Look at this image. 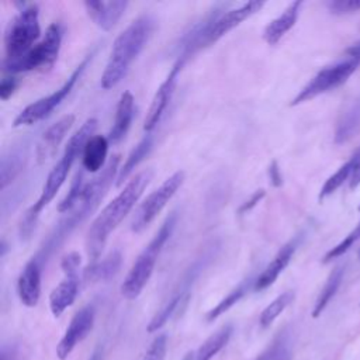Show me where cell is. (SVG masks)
I'll use <instances>...</instances> for the list:
<instances>
[{
    "label": "cell",
    "instance_id": "6da1fadb",
    "mask_svg": "<svg viewBox=\"0 0 360 360\" xmlns=\"http://www.w3.org/2000/svg\"><path fill=\"white\" fill-rule=\"evenodd\" d=\"M120 160L121 156L118 153L112 155L107 162L105 167L94 179L84 184V188L76 205L69 212H66L68 215L62 218L58 222V225H55L53 231L48 235V238L38 249L37 255L34 256L42 266L53 255V252L58 250L59 246L69 238L75 228L80 225L84 219H87L91 215V212L98 207L112 181L117 180Z\"/></svg>",
    "mask_w": 360,
    "mask_h": 360
},
{
    "label": "cell",
    "instance_id": "7a4b0ae2",
    "mask_svg": "<svg viewBox=\"0 0 360 360\" xmlns=\"http://www.w3.org/2000/svg\"><path fill=\"white\" fill-rule=\"evenodd\" d=\"M152 177V169H145L136 173L118 193V195L114 197L94 218L86 235V252L91 262H96L100 257L110 233L134 208Z\"/></svg>",
    "mask_w": 360,
    "mask_h": 360
},
{
    "label": "cell",
    "instance_id": "3957f363",
    "mask_svg": "<svg viewBox=\"0 0 360 360\" xmlns=\"http://www.w3.org/2000/svg\"><path fill=\"white\" fill-rule=\"evenodd\" d=\"M96 128H97V120L96 118H87L83 122V125L70 136V139L68 141V145L65 146V150H63L60 159L58 160V163L49 172L38 200L30 207V210L25 212V215L21 221V225H20L21 238H30L31 236V233L35 228L37 219L39 217V212L53 200V197L59 191V188L62 187V184L65 183V180L68 177V173H69L73 162L83 152V148H84L86 142L93 136Z\"/></svg>",
    "mask_w": 360,
    "mask_h": 360
},
{
    "label": "cell",
    "instance_id": "277c9868",
    "mask_svg": "<svg viewBox=\"0 0 360 360\" xmlns=\"http://www.w3.org/2000/svg\"><path fill=\"white\" fill-rule=\"evenodd\" d=\"M155 27V18L149 14H143L135 18L122 32L118 34L112 44L105 69L101 75L100 83L103 89H112L121 82L132 62L146 46Z\"/></svg>",
    "mask_w": 360,
    "mask_h": 360
},
{
    "label": "cell",
    "instance_id": "5b68a950",
    "mask_svg": "<svg viewBox=\"0 0 360 360\" xmlns=\"http://www.w3.org/2000/svg\"><path fill=\"white\" fill-rule=\"evenodd\" d=\"M176 221L177 214L172 212L131 266L127 277L121 284V294L127 300H135L148 284L153 273L155 264L158 262V257L176 226Z\"/></svg>",
    "mask_w": 360,
    "mask_h": 360
},
{
    "label": "cell",
    "instance_id": "8992f818",
    "mask_svg": "<svg viewBox=\"0 0 360 360\" xmlns=\"http://www.w3.org/2000/svg\"><path fill=\"white\" fill-rule=\"evenodd\" d=\"M41 35L39 7L37 3L25 4L10 21L4 34L6 58L3 63H11L28 53Z\"/></svg>",
    "mask_w": 360,
    "mask_h": 360
},
{
    "label": "cell",
    "instance_id": "52a82bcc",
    "mask_svg": "<svg viewBox=\"0 0 360 360\" xmlns=\"http://www.w3.org/2000/svg\"><path fill=\"white\" fill-rule=\"evenodd\" d=\"M63 38V28L59 22H52L46 31L44 38L32 46V49L25 53L21 59L11 62V63H3V68L8 73H21V72H30L34 69H46L51 68L55 60L58 59L60 45Z\"/></svg>",
    "mask_w": 360,
    "mask_h": 360
},
{
    "label": "cell",
    "instance_id": "ba28073f",
    "mask_svg": "<svg viewBox=\"0 0 360 360\" xmlns=\"http://www.w3.org/2000/svg\"><path fill=\"white\" fill-rule=\"evenodd\" d=\"M94 56V52H90L89 55H86L83 58V60L76 66V69L70 73V76L66 79V82L53 93L48 94L46 97L38 98L37 101L31 103L30 105H27L14 120V127H21V125H31L35 124L41 120H44L45 117H48L72 91V89L75 87L76 82L80 79L82 73L84 72V69L87 68V65L90 63L91 58Z\"/></svg>",
    "mask_w": 360,
    "mask_h": 360
},
{
    "label": "cell",
    "instance_id": "9c48e42d",
    "mask_svg": "<svg viewBox=\"0 0 360 360\" xmlns=\"http://www.w3.org/2000/svg\"><path fill=\"white\" fill-rule=\"evenodd\" d=\"M360 65L359 60L354 59H345L338 63L329 65L321 69L291 100L290 105H298L301 103L309 101L319 94L330 91L339 86H342L357 69Z\"/></svg>",
    "mask_w": 360,
    "mask_h": 360
},
{
    "label": "cell",
    "instance_id": "30bf717a",
    "mask_svg": "<svg viewBox=\"0 0 360 360\" xmlns=\"http://www.w3.org/2000/svg\"><path fill=\"white\" fill-rule=\"evenodd\" d=\"M184 181V172L179 170L167 177L158 188H155L136 208L131 219V231L142 232L165 208V205L172 200L176 191Z\"/></svg>",
    "mask_w": 360,
    "mask_h": 360
},
{
    "label": "cell",
    "instance_id": "8fae6325",
    "mask_svg": "<svg viewBox=\"0 0 360 360\" xmlns=\"http://www.w3.org/2000/svg\"><path fill=\"white\" fill-rule=\"evenodd\" d=\"M80 255L77 252H70L63 256L60 262V269L65 274L63 280L51 291L49 294V309L53 316H60L66 308H69L79 292V270Z\"/></svg>",
    "mask_w": 360,
    "mask_h": 360
},
{
    "label": "cell",
    "instance_id": "7c38bea8",
    "mask_svg": "<svg viewBox=\"0 0 360 360\" xmlns=\"http://www.w3.org/2000/svg\"><path fill=\"white\" fill-rule=\"evenodd\" d=\"M94 316L96 312L93 305H86L73 315L69 326L66 328L62 339L56 346V356L59 360L68 359L76 345L89 335L94 325Z\"/></svg>",
    "mask_w": 360,
    "mask_h": 360
},
{
    "label": "cell",
    "instance_id": "4fadbf2b",
    "mask_svg": "<svg viewBox=\"0 0 360 360\" xmlns=\"http://www.w3.org/2000/svg\"><path fill=\"white\" fill-rule=\"evenodd\" d=\"M186 62H183L181 59H177L174 62V65L172 66L170 72L167 73L166 79L160 83V86L158 87L153 98H152V103L149 105V110H148V114L145 117V122H143V129L146 132H150L152 129L156 128V125L159 124L160 118L163 117L167 105H169V101L174 93V89H176V84H177V77H179V73L183 68Z\"/></svg>",
    "mask_w": 360,
    "mask_h": 360
},
{
    "label": "cell",
    "instance_id": "5bb4252c",
    "mask_svg": "<svg viewBox=\"0 0 360 360\" xmlns=\"http://www.w3.org/2000/svg\"><path fill=\"white\" fill-rule=\"evenodd\" d=\"M264 6V1L252 0L248 3H243L242 6L236 8H231L228 11H224L217 20L212 22L211 28L208 30L205 39H204V48L211 45L212 42L218 41L221 37L228 34L231 30L238 27L242 21L257 13Z\"/></svg>",
    "mask_w": 360,
    "mask_h": 360
},
{
    "label": "cell",
    "instance_id": "9a60e30c",
    "mask_svg": "<svg viewBox=\"0 0 360 360\" xmlns=\"http://www.w3.org/2000/svg\"><path fill=\"white\" fill-rule=\"evenodd\" d=\"M75 122L73 114H66L60 117L56 122H53L39 138L37 148H35V156L38 163H44L45 160L55 156L59 145L65 139L66 134L72 128Z\"/></svg>",
    "mask_w": 360,
    "mask_h": 360
},
{
    "label": "cell",
    "instance_id": "2e32d148",
    "mask_svg": "<svg viewBox=\"0 0 360 360\" xmlns=\"http://www.w3.org/2000/svg\"><path fill=\"white\" fill-rule=\"evenodd\" d=\"M41 271L42 264L32 257L24 266L17 280V292L20 301L25 307H35L41 297Z\"/></svg>",
    "mask_w": 360,
    "mask_h": 360
},
{
    "label": "cell",
    "instance_id": "e0dca14e",
    "mask_svg": "<svg viewBox=\"0 0 360 360\" xmlns=\"http://www.w3.org/2000/svg\"><path fill=\"white\" fill-rule=\"evenodd\" d=\"M128 7V1L115 0V1H103L91 0L84 1V8L91 21L101 30L110 31L115 27L118 20L122 17Z\"/></svg>",
    "mask_w": 360,
    "mask_h": 360
},
{
    "label": "cell",
    "instance_id": "ac0fdd59",
    "mask_svg": "<svg viewBox=\"0 0 360 360\" xmlns=\"http://www.w3.org/2000/svg\"><path fill=\"white\" fill-rule=\"evenodd\" d=\"M297 246H298V238H294L280 248V250L276 253V256L271 259V262L255 278V284H253L255 291H263V290L269 288L278 278V276L290 264Z\"/></svg>",
    "mask_w": 360,
    "mask_h": 360
},
{
    "label": "cell",
    "instance_id": "d6986e66",
    "mask_svg": "<svg viewBox=\"0 0 360 360\" xmlns=\"http://www.w3.org/2000/svg\"><path fill=\"white\" fill-rule=\"evenodd\" d=\"M134 107H135L134 96L129 90H125L118 100L114 122H112V127L107 136L111 143H118L127 135V132L131 127V122H132Z\"/></svg>",
    "mask_w": 360,
    "mask_h": 360
},
{
    "label": "cell",
    "instance_id": "ffe728a7",
    "mask_svg": "<svg viewBox=\"0 0 360 360\" xmlns=\"http://www.w3.org/2000/svg\"><path fill=\"white\" fill-rule=\"evenodd\" d=\"M301 6V0L292 1L278 17L266 25L263 30V38L269 45H276L295 25Z\"/></svg>",
    "mask_w": 360,
    "mask_h": 360
},
{
    "label": "cell",
    "instance_id": "44dd1931",
    "mask_svg": "<svg viewBox=\"0 0 360 360\" xmlns=\"http://www.w3.org/2000/svg\"><path fill=\"white\" fill-rule=\"evenodd\" d=\"M110 141L104 135H93L82 152V165L90 173H97L105 167Z\"/></svg>",
    "mask_w": 360,
    "mask_h": 360
},
{
    "label": "cell",
    "instance_id": "7402d4cb",
    "mask_svg": "<svg viewBox=\"0 0 360 360\" xmlns=\"http://www.w3.org/2000/svg\"><path fill=\"white\" fill-rule=\"evenodd\" d=\"M122 263V255L120 250L110 252L104 259L91 262L83 270V280L87 283H98L105 281L114 277Z\"/></svg>",
    "mask_w": 360,
    "mask_h": 360
},
{
    "label": "cell",
    "instance_id": "603a6c76",
    "mask_svg": "<svg viewBox=\"0 0 360 360\" xmlns=\"http://www.w3.org/2000/svg\"><path fill=\"white\" fill-rule=\"evenodd\" d=\"M152 145H153L152 135L150 134L143 135V138L129 152L124 165L120 167L118 176H117V180H115V186H121L131 176V173L135 170V167L149 155V152L152 150Z\"/></svg>",
    "mask_w": 360,
    "mask_h": 360
},
{
    "label": "cell",
    "instance_id": "cb8c5ba5",
    "mask_svg": "<svg viewBox=\"0 0 360 360\" xmlns=\"http://www.w3.org/2000/svg\"><path fill=\"white\" fill-rule=\"evenodd\" d=\"M360 129V100L353 103L340 117L335 131V142L345 143Z\"/></svg>",
    "mask_w": 360,
    "mask_h": 360
},
{
    "label": "cell",
    "instance_id": "d4e9b609",
    "mask_svg": "<svg viewBox=\"0 0 360 360\" xmlns=\"http://www.w3.org/2000/svg\"><path fill=\"white\" fill-rule=\"evenodd\" d=\"M188 298H190V292L176 290L172 294V297L165 302V305L150 319L146 330L149 333L159 330L173 316V314H176L179 311V308H181V305H184L188 301Z\"/></svg>",
    "mask_w": 360,
    "mask_h": 360
},
{
    "label": "cell",
    "instance_id": "484cf974",
    "mask_svg": "<svg viewBox=\"0 0 360 360\" xmlns=\"http://www.w3.org/2000/svg\"><path fill=\"white\" fill-rule=\"evenodd\" d=\"M232 332H233V326L229 323L218 329L194 352L193 360H211L215 354H218L225 347V345L229 342L232 336Z\"/></svg>",
    "mask_w": 360,
    "mask_h": 360
},
{
    "label": "cell",
    "instance_id": "4316f807",
    "mask_svg": "<svg viewBox=\"0 0 360 360\" xmlns=\"http://www.w3.org/2000/svg\"><path fill=\"white\" fill-rule=\"evenodd\" d=\"M343 273H345V269L342 266H338L335 267L330 274L328 276L316 301H315V305H314V309H312V316L316 318L319 316L323 309L328 307V304L330 302V300L335 297V294L338 292L339 287H340V283L343 280Z\"/></svg>",
    "mask_w": 360,
    "mask_h": 360
},
{
    "label": "cell",
    "instance_id": "83f0119b",
    "mask_svg": "<svg viewBox=\"0 0 360 360\" xmlns=\"http://www.w3.org/2000/svg\"><path fill=\"white\" fill-rule=\"evenodd\" d=\"M253 284H255V280L253 278H248V280H243L238 287H235L231 292H228L214 308H211L207 315H205V319L208 322L217 319L218 316H221L222 314H225L228 309H231L236 302H239L243 295L249 291V288L252 287L253 288Z\"/></svg>",
    "mask_w": 360,
    "mask_h": 360
},
{
    "label": "cell",
    "instance_id": "f1b7e54d",
    "mask_svg": "<svg viewBox=\"0 0 360 360\" xmlns=\"http://www.w3.org/2000/svg\"><path fill=\"white\" fill-rule=\"evenodd\" d=\"M294 300V291H284L278 297H276L260 314L259 316V325L264 329L269 328L278 315L292 302Z\"/></svg>",
    "mask_w": 360,
    "mask_h": 360
},
{
    "label": "cell",
    "instance_id": "f546056e",
    "mask_svg": "<svg viewBox=\"0 0 360 360\" xmlns=\"http://www.w3.org/2000/svg\"><path fill=\"white\" fill-rule=\"evenodd\" d=\"M353 170H354V159L352 156L345 165H342L332 176H329L326 179V181L323 183V186L319 191V200L326 198L328 195L335 193L345 181L350 180V177L353 174Z\"/></svg>",
    "mask_w": 360,
    "mask_h": 360
},
{
    "label": "cell",
    "instance_id": "4dcf8cb0",
    "mask_svg": "<svg viewBox=\"0 0 360 360\" xmlns=\"http://www.w3.org/2000/svg\"><path fill=\"white\" fill-rule=\"evenodd\" d=\"M257 360H291V345L288 330H281Z\"/></svg>",
    "mask_w": 360,
    "mask_h": 360
},
{
    "label": "cell",
    "instance_id": "1f68e13d",
    "mask_svg": "<svg viewBox=\"0 0 360 360\" xmlns=\"http://www.w3.org/2000/svg\"><path fill=\"white\" fill-rule=\"evenodd\" d=\"M22 166V155L20 150H10L8 155L1 158V188L4 190L7 184H10L14 177L20 173Z\"/></svg>",
    "mask_w": 360,
    "mask_h": 360
},
{
    "label": "cell",
    "instance_id": "d6a6232c",
    "mask_svg": "<svg viewBox=\"0 0 360 360\" xmlns=\"http://www.w3.org/2000/svg\"><path fill=\"white\" fill-rule=\"evenodd\" d=\"M84 188V183H83V170H79L70 184V188L68 191V194L63 197V200L59 202L58 205V211L59 212H69L75 205L76 202L79 201L80 195H82V191Z\"/></svg>",
    "mask_w": 360,
    "mask_h": 360
},
{
    "label": "cell",
    "instance_id": "836d02e7",
    "mask_svg": "<svg viewBox=\"0 0 360 360\" xmlns=\"http://www.w3.org/2000/svg\"><path fill=\"white\" fill-rule=\"evenodd\" d=\"M360 239V222L357 224V226L347 233V236H345L338 245H335L325 256H323V263L330 262L332 259H336L339 256H342L343 253H346L357 240Z\"/></svg>",
    "mask_w": 360,
    "mask_h": 360
},
{
    "label": "cell",
    "instance_id": "e575fe53",
    "mask_svg": "<svg viewBox=\"0 0 360 360\" xmlns=\"http://www.w3.org/2000/svg\"><path fill=\"white\" fill-rule=\"evenodd\" d=\"M166 352H167V336L165 333H160L153 339L146 353L143 354L142 360H165Z\"/></svg>",
    "mask_w": 360,
    "mask_h": 360
},
{
    "label": "cell",
    "instance_id": "d590c367",
    "mask_svg": "<svg viewBox=\"0 0 360 360\" xmlns=\"http://www.w3.org/2000/svg\"><path fill=\"white\" fill-rule=\"evenodd\" d=\"M326 7L332 14H352L360 11V0H332L326 3Z\"/></svg>",
    "mask_w": 360,
    "mask_h": 360
},
{
    "label": "cell",
    "instance_id": "8d00e7d4",
    "mask_svg": "<svg viewBox=\"0 0 360 360\" xmlns=\"http://www.w3.org/2000/svg\"><path fill=\"white\" fill-rule=\"evenodd\" d=\"M18 86V80L14 76H7L3 77L0 82V97L1 100H8L11 97V94L15 91Z\"/></svg>",
    "mask_w": 360,
    "mask_h": 360
},
{
    "label": "cell",
    "instance_id": "74e56055",
    "mask_svg": "<svg viewBox=\"0 0 360 360\" xmlns=\"http://www.w3.org/2000/svg\"><path fill=\"white\" fill-rule=\"evenodd\" d=\"M263 197H264V190H257V191H255V193L250 195V198L246 200V201L240 205L239 214H243V212L250 211L255 205H257V202H259Z\"/></svg>",
    "mask_w": 360,
    "mask_h": 360
},
{
    "label": "cell",
    "instance_id": "f35d334b",
    "mask_svg": "<svg viewBox=\"0 0 360 360\" xmlns=\"http://www.w3.org/2000/svg\"><path fill=\"white\" fill-rule=\"evenodd\" d=\"M267 172H269V177H270V180H271V184H273L274 187L281 186V183H283V176H281L278 163H277L276 160H273V162L270 163Z\"/></svg>",
    "mask_w": 360,
    "mask_h": 360
},
{
    "label": "cell",
    "instance_id": "ab89813d",
    "mask_svg": "<svg viewBox=\"0 0 360 360\" xmlns=\"http://www.w3.org/2000/svg\"><path fill=\"white\" fill-rule=\"evenodd\" d=\"M354 170L350 177V188H356L360 184V149L353 155Z\"/></svg>",
    "mask_w": 360,
    "mask_h": 360
},
{
    "label": "cell",
    "instance_id": "60d3db41",
    "mask_svg": "<svg viewBox=\"0 0 360 360\" xmlns=\"http://www.w3.org/2000/svg\"><path fill=\"white\" fill-rule=\"evenodd\" d=\"M346 53L349 55L350 59H354V60H359V62H360V41H357L356 44L350 45V46L346 49Z\"/></svg>",
    "mask_w": 360,
    "mask_h": 360
},
{
    "label": "cell",
    "instance_id": "b9f144b4",
    "mask_svg": "<svg viewBox=\"0 0 360 360\" xmlns=\"http://www.w3.org/2000/svg\"><path fill=\"white\" fill-rule=\"evenodd\" d=\"M89 360H103V349H101V347L96 349V350L93 352V354L90 356Z\"/></svg>",
    "mask_w": 360,
    "mask_h": 360
},
{
    "label": "cell",
    "instance_id": "7bdbcfd3",
    "mask_svg": "<svg viewBox=\"0 0 360 360\" xmlns=\"http://www.w3.org/2000/svg\"><path fill=\"white\" fill-rule=\"evenodd\" d=\"M194 359V353H187L184 357H183V360H193Z\"/></svg>",
    "mask_w": 360,
    "mask_h": 360
},
{
    "label": "cell",
    "instance_id": "ee69618b",
    "mask_svg": "<svg viewBox=\"0 0 360 360\" xmlns=\"http://www.w3.org/2000/svg\"><path fill=\"white\" fill-rule=\"evenodd\" d=\"M357 256H359V260H360V250H359V255H357Z\"/></svg>",
    "mask_w": 360,
    "mask_h": 360
}]
</instances>
